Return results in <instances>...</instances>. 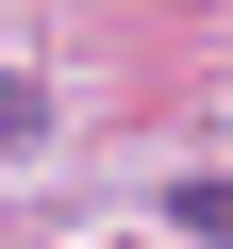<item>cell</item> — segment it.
I'll return each instance as SVG.
<instances>
[{"label": "cell", "instance_id": "7a4b0ae2", "mask_svg": "<svg viewBox=\"0 0 233 249\" xmlns=\"http://www.w3.org/2000/svg\"><path fill=\"white\" fill-rule=\"evenodd\" d=\"M34 116H50V100H34L17 67H0V150H34Z\"/></svg>", "mask_w": 233, "mask_h": 249}, {"label": "cell", "instance_id": "6da1fadb", "mask_svg": "<svg viewBox=\"0 0 233 249\" xmlns=\"http://www.w3.org/2000/svg\"><path fill=\"white\" fill-rule=\"evenodd\" d=\"M167 216H183V232H216V249H233V166H216V183H183V199H167Z\"/></svg>", "mask_w": 233, "mask_h": 249}]
</instances>
